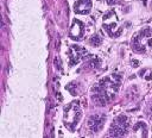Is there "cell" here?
<instances>
[{"label":"cell","instance_id":"obj_1","mask_svg":"<svg viewBox=\"0 0 152 138\" xmlns=\"http://www.w3.org/2000/svg\"><path fill=\"white\" fill-rule=\"evenodd\" d=\"M121 77L118 74H112L101 79L91 89L93 101L99 106L107 105L118 93Z\"/></svg>","mask_w":152,"mask_h":138},{"label":"cell","instance_id":"obj_2","mask_svg":"<svg viewBox=\"0 0 152 138\" xmlns=\"http://www.w3.org/2000/svg\"><path fill=\"white\" fill-rule=\"evenodd\" d=\"M131 46L138 54H146L152 50V29L145 27L134 34L131 40Z\"/></svg>","mask_w":152,"mask_h":138},{"label":"cell","instance_id":"obj_3","mask_svg":"<svg viewBox=\"0 0 152 138\" xmlns=\"http://www.w3.org/2000/svg\"><path fill=\"white\" fill-rule=\"evenodd\" d=\"M82 118V109L80 107V102L78 101H72L70 104H68L64 107V114H63V121L65 127L74 132L76 126L78 125L80 120Z\"/></svg>","mask_w":152,"mask_h":138},{"label":"cell","instance_id":"obj_4","mask_svg":"<svg viewBox=\"0 0 152 138\" xmlns=\"http://www.w3.org/2000/svg\"><path fill=\"white\" fill-rule=\"evenodd\" d=\"M102 27L108 36L114 37V38H118L124 31V27L120 26V19H119V17L114 10H109L103 15Z\"/></svg>","mask_w":152,"mask_h":138},{"label":"cell","instance_id":"obj_5","mask_svg":"<svg viewBox=\"0 0 152 138\" xmlns=\"http://www.w3.org/2000/svg\"><path fill=\"white\" fill-rule=\"evenodd\" d=\"M128 131H129L128 118L125 114H120L113 120L110 128H109V136H114V137L126 136Z\"/></svg>","mask_w":152,"mask_h":138},{"label":"cell","instance_id":"obj_6","mask_svg":"<svg viewBox=\"0 0 152 138\" xmlns=\"http://www.w3.org/2000/svg\"><path fill=\"white\" fill-rule=\"evenodd\" d=\"M87 55V50L80 45H70L69 50H68V56H69V65L72 67L75 64H77L81 59L84 58V56Z\"/></svg>","mask_w":152,"mask_h":138},{"label":"cell","instance_id":"obj_7","mask_svg":"<svg viewBox=\"0 0 152 138\" xmlns=\"http://www.w3.org/2000/svg\"><path fill=\"white\" fill-rule=\"evenodd\" d=\"M86 33V25L80 19H74L69 31V37L74 40H81Z\"/></svg>","mask_w":152,"mask_h":138},{"label":"cell","instance_id":"obj_8","mask_svg":"<svg viewBox=\"0 0 152 138\" xmlns=\"http://www.w3.org/2000/svg\"><path fill=\"white\" fill-rule=\"evenodd\" d=\"M106 121V115L104 114H93L88 119V128L93 133H97L103 128Z\"/></svg>","mask_w":152,"mask_h":138},{"label":"cell","instance_id":"obj_9","mask_svg":"<svg viewBox=\"0 0 152 138\" xmlns=\"http://www.w3.org/2000/svg\"><path fill=\"white\" fill-rule=\"evenodd\" d=\"M91 0H77L74 4V12L76 14H88L91 11Z\"/></svg>","mask_w":152,"mask_h":138},{"label":"cell","instance_id":"obj_10","mask_svg":"<svg viewBox=\"0 0 152 138\" xmlns=\"http://www.w3.org/2000/svg\"><path fill=\"white\" fill-rule=\"evenodd\" d=\"M133 132H139V136H144V137H146L147 136V126H146V124L145 123H141V121H139V123H137L134 126H133Z\"/></svg>","mask_w":152,"mask_h":138},{"label":"cell","instance_id":"obj_11","mask_svg":"<svg viewBox=\"0 0 152 138\" xmlns=\"http://www.w3.org/2000/svg\"><path fill=\"white\" fill-rule=\"evenodd\" d=\"M101 43H102V39H101V37H100L99 34H94V36L90 37V39H89V44L93 45V46H99Z\"/></svg>","mask_w":152,"mask_h":138},{"label":"cell","instance_id":"obj_12","mask_svg":"<svg viewBox=\"0 0 152 138\" xmlns=\"http://www.w3.org/2000/svg\"><path fill=\"white\" fill-rule=\"evenodd\" d=\"M140 73L145 74V75H141V77H144L145 80H151L152 79V70L151 69H142Z\"/></svg>","mask_w":152,"mask_h":138},{"label":"cell","instance_id":"obj_13","mask_svg":"<svg viewBox=\"0 0 152 138\" xmlns=\"http://www.w3.org/2000/svg\"><path fill=\"white\" fill-rule=\"evenodd\" d=\"M150 113H151V117H152V104H151V107H150Z\"/></svg>","mask_w":152,"mask_h":138},{"label":"cell","instance_id":"obj_14","mask_svg":"<svg viewBox=\"0 0 152 138\" xmlns=\"http://www.w3.org/2000/svg\"><path fill=\"white\" fill-rule=\"evenodd\" d=\"M151 6H152V1H151Z\"/></svg>","mask_w":152,"mask_h":138}]
</instances>
